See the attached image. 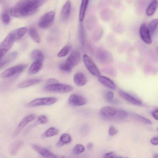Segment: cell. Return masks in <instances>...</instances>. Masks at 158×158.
<instances>
[{
	"label": "cell",
	"mask_w": 158,
	"mask_h": 158,
	"mask_svg": "<svg viewBox=\"0 0 158 158\" xmlns=\"http://www.w3.org/2000/svg\"><path fill=\"white\" fill-rule=\"evenodd\" d=\"M46 0H20L15 7L28 10L36 12L37 8L42 5Z\"/></svg>",
	"instance_id": "obj_1"
},
{
	"label": "cell",
	"mask_w": 158,
	"mask_h": 158,
	"mask_svg": "<svg viewBox=\"0 0 158 158\" xmlns=\"http://www.w3.org/2000/svg\"><path fill=\"white\" fill-rule=\"evenodd\" d=\"M73 89V87L69 85L58 83L48 85L43 88V90L47 92L61 93L69 92Z\"/></svg>",
	"instance_id": "obj_2"
},
{
	"label": "cell",
	"mask_w": 158,
	"mask_h": 158,
	"mask_svg": "<svg viewBox=\"0 0 158 158\" xmlns=\"http://www.w3.org/2000/svg\"><path fill=\"white\" fill-rule=\"evenodd\" d=\"M15 37L11 32L9 34L0 44V58L2 59L11 48L15 41Z\"/></svg>",
	"instance_id": "obj_3"
},
{
	"label": "cell",
	"mask_w": 158,
	"mask_h": 158,
	"mask_svg": "<svg viewBox=\"0 0 158 158\" xmlns=\"http://www.w3.org/2000/svg\"><path fill=\"white\" fill-rule=\"evenodd\" d=\"M57 101V98L53 97L41 98H36L29 102L27 106L32 107L41 106H50Z\"/></svg>",
	"instance_id": "obj_4"
},
{
	"label": "cell",
	"mask_w": 158,
	"mask_h": 158,
	"mask_svg": "<svg viewBox=\"0 0 158 158\" xmlns=\"http://www.w3.org/2000/svg\"><path fill=\"white\" fill-rule=\"evenodd\" d=\"M55 16V12L52 10L43 15L40 18L38 23L39 27L42 29H47L53 23Z\"/></svg>",
	"instance_id": "obj_5"
},
{
	"label": "cell",
	"mask_w": 158,
	"mask_h": 158,
	"mask_svg": "<svg viewBox=\"0 0 158 158\" xmlns=\"http://www.w3.org/2000/svg\"><path fill=\"white\" fill-rule=\"evenodd\" d=\"M83 60L85 67L91 74L97 77L100 75L99 70L90 57L85 54L83 56Z\"/></svg>",
	"instance_id": "obj_6"
},
{
	"label": "cell",
	"mask_w": 158,
	"mask_h": 158,
	"mask_svg": "<svg viewBox=\"0 0 158 158\" xmlns=\"http://www.w3.org/2000/svg\"><path fill=\"white\" fill-rule=\"evenodd\" d=\"M27 66V65L23 64L12 67L2 72L0 74V77L2 78L11 77L15 74L22 72Z\"/></svg>",
	"instance_id": "obj_7"
},
{
	"label": "cell",
	"mask_w": 158,
	"mask_h": 158,
	"mask_svg": "<svg viewBox=\"0 0 158 158\" xmlns=\"http://www.w3.org/2000/svg\"><path fill=\"white\" fill-rule=\"evenodd\" d=\"M96 56L98 60L104 64H109L113 60L112 55L108 51L104 49L98 50L97 52Z\"/></svg>",
	"instance_id": "obj_8"
},
{
	"label": "cell",
	"mask_w": 158,
	"mask_h": 158,
	"mask_svg": "<svg viewBox=\"0 0 158 158\" xmlns=\"http://www.w3.org/2000/svg\"><path fill=\"white\" fill-rule=\"evenodd\" d=\"M36 118V116L35 114H31L23 118L14 131L13 135V137H15L18 135L28 123L34 120Z\"/></svg>",
	"instance_id": "obj_9"
},
{
	"label": "cell",
	"mask_w": 158,
	"mask_h": 158,
	"mask_svg": "<svg viewBox=\"0 0 158 158\" xmlns=\"http://www.w3.org/2000/svg\"><path fill=\"white\" fill-rule=\"evenodd\" d=\"M68 102L71 105L79 106L85 104L87 102V101L83 96L81 95L73 94L69 97Z\"/></svg>",
	"instance_id": "obj_10"
},
{
	"label": "cell",
	"mask_w": 158,
	"mask_h": 158,
	"mask_svg": "<svg viewBox=\"0 0 158 158\" xmlns=\"http://www.w3.org/2000/svg\"><path fill=\"white\" fill-rule=\"evenodd\" d=\"M80 59V53L77 51H73L65 61L73 68L79 62Z\"/></svg>",
	"instance_id": "obj_11"
},
{
	"label": "cell",
	"mask_w": 158,
	"mask_h": 158,
	"mask_svg": "<svg viewBox=\"0 0 158 158\" xmlns=\"http://www.w3.org/2000/svg\"><path fill=\"white\" fill-rule=\"evenodd\" d=\"M32 148L42 156L44 158H56L60 157L48 149L35 144L32 145Z\"/></svg>",
	"instance_id": "obj_12"
},
{
	"label": "cell",
	"mask_w": 158,
	"mask_h": 158,
	"mask_svg": "<svg viewBox=\"0 0 158 158\" xmlns=\"http://www.w3.org/2000/svg\"><path fill=\"white\" fill-rule=\"evenodd\" d=\"M36 13L33 11H30L19 8L15 6L11 8L10 13L15 17H22L33 15Z\"/></svg>",
	"instance_id": "obj_13"
},
{
	"label": "cell",
	"mask_w": 158,
	"mask_h": 158,
	"mask_svg": "<svg viewBox=\"0 0 158 158\" xmlns=\"http://www.w3.org/2000/svg\"><path fill=\"white\" fill-rule=\"evenodd\" d=\"M140 34L142 39L145 43L150 44L152 43V37L148 27L145 23H143L141 25Z\"/></svg>",
	"instance_id": "obj_14"
},
{
	"label": "cell",
	"mask_w": 158,
	"mask_h": 158,
	"mask_svg": "<svg viewBox=\"0 0 158 158\" xmlns=\"http://www.w3.org/2000/svg\"><path fill=\"white\" fill-rule=\"evenodd\" d=\"M120 96L129 103L137 106L143 105L142 103L130 94L122 90H119Z\"/></svg>",
	"instance_id": "obj_15"
},
{
	"label": "cell",
	"mask_w": 158,
	"mask_h": 158,
	"mask_svg": "<svg viewBox=\"0 0 158 158\" xmlns=\"http://www.w3.org/2000/svg\"><path fill=\"white\" fill-rule=\"evenodd\" d=\"M71 3L69 0L67 1L64 5L61 12L60 18L63 21H66L68 19L71 9Z\"/></svg>",
	"instance_id": "obj_16"
},
{
	"label": "cell",
	"mask_w": 158,
	"mask_h": 158,
	"mask_svg": "<svg viewBox=\"0 0 158 158\" xmlns=\"http://www.w3.org/2000/svg\"><path fill=\"white\" fill-rule=\"evenodd\" d=\"M17 55L18 53L16 51H14L10 53L5 58L3 59H0V69L3 68L12 62L16 58Z\"/></svg>",
	"instance_id": "obj_17"
},
{
	"label": "cell",
	"mask_w": 158,
	"mask_h": 158,
	"mask_svg": "<svg viewBox=\"0 0 158 158\" xmlns=\"http://www.w3.org/2000/svg\"><path fill=\"white\" fill-rule=\"evenodd\" d=\"M117 110L114 108L110 106H104L102 107L100 113L102 116L106 117H114Z\"/></svg>",
	"instance_id": "obj_18"
},
{
	"label": "cell",
	"mask_w": 158,
	"mask_h": 158,
	"mask_svg": "<svg viewBox=\"0 0 158 158\" xmlns=\"http://www.w3.org/2000/svg\"><path fill=\"white\" fill-rule=\"evenodd\" d=\"M73 80L75 84L79 86L84 85L87 82V79L85 75L81 72L77 73L75 74Z\"/></svg>",
	"instance_id": "obj_19"
},
{
	"label": "cell",
	"mask_w": 158,
	"mask_h": 158,
	"mask_svg": "<svg viewBox=\"0 0 158 158\" xmlns=\"http://www.w3.org/2000/svg\"><path fill=\"white\" fill-rule=\"evenodd\" d=\"M147 27L152 38L156 36L158 33V19L151 21Z\"/></svg>",
	"instance_id": "obj_20"
},
{
	"label": "cell",
	"mask_w": 158,
	"mask_h": 158,
	"mask_svg": "<svg viewBox=\"0 0 158 158\" xmlns=\"http://www.w3.org/2000/svg\"><path fill=\"white\" fill-rule=\"evenodd\" d=\"M23 141L21 140L16 141L13 143L9 148L10 153L12 155H15L23 146Z\"/></svg>",
	"instance_id": "obj_21"
},
{
	"label": "cell",
	"mask_w": 158,
	"mask_h": 158,
	"mask_svg": "<svg viewBox=\"0 0 158 158\" xmlns=\"http://www.w3.org/2000/svg\"><path fill=\"white\" fill-rule=\"evenodd\" d=\"M98 80L102 84L109 88L114 89L115 88L114 82L108 78L102 76L98 77Z\"/></svg>",
	"instance_id": "obj_22"
},
{
	"label": "cell",
	"mask_w": 158,
	"mask_h": 158,
	"mask_svg": "<svg viewBox=\"0 0 158 158\" xmlns=\"http://www.w3.org/2000/svg\"><path fill=\"white\" fill-rule=\"evenodd\" d=\"M42 67V61H35L29 68L28 73L29 74H35L38 72Z\"/></svg>",
	"instance_id": "obj_23"
},
{
	"label": "cell",
	"mask_w": 158,
	"mask_h": 158,
	"mask_svg": "<svg viewBox=\"0 0 158 158\" xmlns=\"http://www.w3.org/2000/svg\"><path fill=\"white\" fill-rule=\"evenodd\" d=\"M41 81V79L39 78L30 79L19 83L17 87L20 88H26L38 83Z\"/></svg>",
	"instance_id": "obj_24"
},
{
	"label": "cell",
	"mask_w": 158,
	"mask_h": 158,
	"mask_svg": "<svg viewBox=\"0 0 158 158\" xmlns=\"http://www.w3.org/2000/svg\"><path fill=\"white\" fill-rule=\"evenodd\" d=\"M48 118L46 116L44 115H41L38 116L37 121L29 126L26 130L25 133H27L31 130L36 126L41 124L45 123L47 122Z\"/></svg>",
	"instance_id": "obj_25"
},
{
	"label": "cell",
	"mask_w": 158,
	"mask_h": 158,
	"mask_svg": "<svg viewBox=\"0 0 158 158\" xmlns=\"http://www.w3.org/2000/svg\"><path fill=\"white\" fill-rule=\"evenodd\" d=\"M71 140V137L69 134L64 133L60 136L57 145L58 146H61L65 144H68L70 143Z\"/></svg>",
	"instance_id": "obj_26"
},
{
	"label": "cell",
	"mask_w": 158,
	"mask_h": 158,
	"mask_svg": "<svg viewBox=\"0 0 158 158\" xmlns=\"http://www.w3.org/2000/svg\"><path fill=\"white\" fill-rule=\"evenodd\" d=\"M31 57L34 61H43L44 56L42 52L38 50H33L31 54Z\"/></svg>",
	"instance_id": "obj_27"
},
{
	"label": "cell",
	"mask_w": 158,
	"mask_h": 158,
	"mask_svg": "<svg viewBox=\"0 0 158 158\" xmlns=\"http://www.w3.org/2000/svg\"><path fill=\"white\" fill-rule=\"evenodd\" d=\"M158 6L157 0H152L148 7L146 13L147 15L150 16L152 15L156 10Z\"/></svg>",
	"instance_id": "obj_28"
},
{
	"label": "cell",
	"mask_w": 158,
	"mask_h": 158,
	"mask_svg": "<svg viewBox=\"0 0 158 158\" xmlns=\"http://www.w3.org/2000/svg\"><path fill=\"white\" fill-rule=\"evenodd\" d=\"M89 1V0H82L79 15V19L80 22H81L84 19Z\"/></svg>",
	"instance_id": "obj_29"
},
{
	"label": "cell",
	"mask_w": 158,
	"mask_h": 158,
	"mask_svg": "<svg viewBox=\"0 0 158 158\" xmlns=\"http://www.w3.org/2000/svg\"><path fill=\"white\" fill-rule=\"evenodd\" d=\"M28 34L32 39L36 43H40L41 39L40 35L36 30L33 27L29 28L28 30Z\"/></svg>",
	"instance_id": "obj_30"
},
{
	"label": "cell",
	"mask_w": 158,
	"mask_h": 158,
	"mask_svg": "<svg viewBox=\"0 0 158 158\" xmlns=\"http://www.w3.org/2000/svg\"><path fill=\"white\" fill-rule=\"evenodd\" d=\"M58 133V130L53 127L48 129L41 136L42 138H44L51 137L57 135Z\"/></svg>",
	"instance_id": "obj_31"
},
{
	"label": "cell",
	"mask_w": 158,
	"mask_h": 158,
	"mask_svg": "<svg viewBox=\"0 0 158 158\" xmlns=\"http://www.w3.org/2000/svg\"><path fill=\"white\" fill-rule=\"evenodd\" d=\"M79 37L81 45L84 48L85 42V30L82 23H81L79 28Z\"/></svg>",
	"instance_id": "obj_32"
},
{
	"label": "cell",
	"mask_w": 158,
	"mask_h": 158,
	"mask_svg": "<svg viewBox=\"0 0 158 158\" xmlns=\"http://www.w3.org/2000/svg\"><path fill=\"white\" fill-rule=\"evenodd\" d=\"M27 29L25 27H22L18 28L12 32L14 35L16 40L21 38L26 33Z\"/></svg>",
	"instance_id": "obj_33"
},
{
	"label": "cell",
	"mask_w": 158,
	"mask_h": 158,
	"mask_svg": "<svg viewBox=\"0 0 158 158\" xmlns=\"http://www.w3.org/2000/svg\"><path fill=\"white\" fill-rule=\"evenodd\" d=\"M72 48L70 45L68 44L65 46L58 52L57 56L60 57H63L66 56Z\"/></svg>",
	"instance_id": "obj_34"
},
{
	"label": "cell",
	"mask_w": 158,
	"mask_h": 158,
	"mask_svg": "<svg viewBox=\"0 0 158 158\" xmlns=\"http://www.w3.org/2000/svg\"><path fill=\"white\" fill-rule=\"evenodd\" d=\"M133 117L137 120L145 124H151L152 122L148 119L145 118L140 115L137 114H133Z\"/></svg>",
	"instance_id": "obj_35"
},
{
	"label": "cell",
	"mask_w": 158,
	"mask_h": 158,
	"mask_svg": "<svg viewBox=\"0 0 158 158\" xmlns=\"http://www.w3.org/2000/svg\"><path fill=\"white\" fill-rule=\"evenodd\" d=\"M1 18L3 22L5 24H8L10 20V18L8 11H4L1 15Z\"/></svg>",
	"instance_id": "obj_36"
},
{
	"label": "cell",
	"mask_w": 158,
	"mask_h": 158,
	"mask_svg": "<svg viewBox=\"0 0 158 158\" xmlns=\"http://www.w3.org/2000/svg\"><path fill=\"white\" fill-rule=\"evenodd\" d=\"M85 147L81 144L76 145L73 149V152L75 154H79L83 152L85 150Z\"/></svg>",
	"instance_id": "obj_37"
},
{
	"label": "cell",
	"mask_w": 158,
	"mask_h": 158,
	"mask_svg": "<svg viewBox=\"0 0 158 158\" xmlns=\"http://www.w3.org/2000/svg\"><path fill=\"white\" fill-rule=\"evenodd\" d=\"M128 115L127 112L123 110H117L114 117L119 118H126Z\"/></svg>",
	"instance_id": "obj_38"
},
{
	"label": "cell",
	"mask_w": 158,
	"mask_h": 158,
	"mask_svg": "<svg viewBox=\"0 0 158 158\" xmlns=\"http://www.w3.org/2000/svg\"><path fill=\"white\" fill-rule=\"evenodd\" d=\"M59 67L61 70L67 73L70 72L72 69V68L69 66L65 62L62 63L60 65Z\"/></svg>",
	"instance_id": "obj_39"
},
{
	"label": "cell",
	"mask_w": 158,
	"mask_h": 158,
	"mask_svg": "<svg viewBox=\"0 0 158 158\" xmlns=\"http://www.w3.org/2000/svg\"><path fill=\"white\" fill-rule=\"evenodd\" d=\"M103 34V30L102 28H99L95 32L94 35V38L95 40H98L100 38Z\"/></svg>",
	"instance_id": "obj_40"
},
{
	"label": "cell",
	"mask_w": 158,
	"mask_h": 158,
	"mask_svg": "<svg viewBox=\"0 0 158 158\" xmlns=\"http://www.w3.org/2000/svg\"><path fill=\"white\" fill-rule=\"evenodd\" d=\"M114 94L111 91H108L106 94L105 97L107 100L109 102H111L113 99Z\"/></svg>",
	"instance_id": "obj_41"
},
{
	"label": "cell",
	"mask_w": 158,
	"mask_h": 158,
	"mask_svg": "<svg viewBox=\"0 0 158 158\" xmlns=\"http://www.w3.org/2000/svg\"><path fill=\"white\" fill-rule=\"evenodd\" d=\"M118 132L117 130L113 126H111L109 128L108 132L110 135H115Z\"/></svg>",
	"instance_id": "obj_42"
},
{
	"label": "cell",
	"mask_w": 158,
	"mask_h": 158,
	"mask_svg": "<svg viewBox=\"0 0 158 158\" xmlns=\"http://www.w3.org/2000/svg\"><path fill=\"white\" fill-rule=\"evenodd\" d=\"M104 158H115L117 157L116 156V155L115 152H110L104 155Z\"/></svg>",
	"instance_id": "obj_43"
},
{
	"label": "cell",
	"mask_w": 158,
	"mask_h": 158,
	"mask_svg": "<svg viewBox=\"0 0 158 158\" xmlns=\"http://www.w3.org/2000/svg\"><path fill=\"white\" fill-rule=\"evenodd\" d=\"M46 83L48 85L52 84L58 83V81L55 79L51 78L47 80Z\"/></svg>",
	"instance_id": "obj_44"
},
{
	"label": "cell",
	"mask_w": 158,
	"mask_h": 158,
	"mask_svg": "<svg viewBox=\"0 0 158 158\" xmlns=\"http://www.w3.org/2000/svg\"><path fill=\"white\" fill-rule=\"evenodd\" d=\"M151 143L154 145L158 144V137H155L151 138L150 140Z\"/></svg>",
	"instance_id": "obj_45"
},
{
	"label": "cell",
	"mask_w": 158,
	"mask_h": 158,
	"mask_svg": "<svg viewBox=\"0 0 158 158\" xmlns=\"http://www.w3.org/2000/svg\"><path fill=\"white\" fill-rule=\"evenodd\" d=\"M153 117L156 120H158V110L154 111L152 113Z\"/></svg>",
	"instance_id": "obj_46"
},
{
	"label": "cell",
	"mask_w": 158,
	"mask_h": 158,
	"mask_svg": "<svg viewBox=\"0 0 158 158\" xmlns=\"http://www.w3.org/2000/svg\"><path fill=\"white\" fill-rule=\"evenodd\" d=\"M92 146L93 144L91 143H88L86 145L87 148L89 149H91L92 148Z\"/></svg>",
	"instance_id": "obj_47"
},
{
	"label": "cell",
	"mask_w": 158,
	"mask_h": 158,
	"mask_svg": "<svg viewBox=\"0 0 158 158\" xmlns=\"http://www.w3.org/2000/svg\"><path fill=\"white\" fill-rule=\"evenodd\" d=\"M156 54L158 55V46L156 48Z\"/></svg>",
	"instance_id": "obj_48"
},
{
	"label": "cell",
	"mask_w": 158,
	"mask_h": 158,
	"mask_svg": "<svg viewBox=\"0 0 158 158\" xmlns=\"http://www.w3.org/2000/svg\"><path fill=\"white\" fill-rule=\"evenodd\" d=\"M154 158H158V153L154 155L153 156Z\"/></svg>",
	"instance_id": "obj_49"
},
{
	"label": "cell",
	"mask_w": 158,
	"mask_h": 158,
	"mask_svg": "<svg viewBox=\"0 0 158 158\" xmlns=\"http://www.w3.org/2000/svg\"><path fill=\"white\" fill-rule=\"evenodd\" d=\"M157 130L158 132V127L157 128Z\"/></svg>",
	"instance_id": "obj_50"
}]
</instances>
